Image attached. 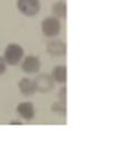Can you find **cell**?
Instances as JSON below:
<instances>
[{"label":"cell","mask_w":133,"mask_h":148,"mask_svg":"<svg viewBox=\"0 0 133 148\" xmlns=\"http://www.w3.org/2000/svg\"><path fill=\"white\" fill-rule=\"evenodd\" d=\"M40 66H41V62H40L38 57H36V56H27L24 59L22 60L21 69L22 71H24L26 74L32 75L39 71Z\"/></svg>","instance_id":"5"},{"label":"cell","mask_w":133,"mask_h":148,"mask_svg":"<svg viewBox=\"0 0 133 148\" xmlns=\"http://www.w3.org/2000/svg\"><path fill=\"white\" fill-rule=\"evenodd\" d=\"M10 125H21V123H18L17 120H15V121H11Z\"/></svg>","instance_id":"14"},{"label":"cell","mask_w":133,"mask_h":148,"mask_svg":"<svg viewBox=\"0 0 133 148\" xmlns=\"http://www.w3.org/2000/svg\"><path fill=\"white\" fill-rule=\"evenodd\" d=\"M7 70V62L3 57H0V75L5 74Z\"/></svg>","instance_id":"13"},{"label":"cell","mask_w":133,"mask_h":148,"mask_svg":"<svg viewBox=\"0 0 133 148\" xmlns=\"http://www.w3.org/2000/svg\"><path fill=\"white\" fill-rule=\"evenodd\" d=\"M33 82L36 85L37 91H40V92H49L53 89V86H54V82L52 79L51 75H39Z\"/></svg>","instance_id":"4"},{"label":"cell","mask_w":133,"mask_h":148,"mask_svg":"<svg viewBox=\"0 0 133 148\" xmlns=\"http://www.w3.org/2000/svg\"><path fill=\"white\" fill-rule=\"evenodd\" d=\"M61 23L58 18L53 17H47L41 22V31L43 35L48 38L57 37L61 32Z\"/></svg>","instance_id":"2"},{"label":"cell","mask_w":133,"mask_h":148,"mask_svg":"<svg viewBox=\"0 0 133 148\" xmlns=\"http://www.w3.org/2000/svg\"><path fill=\"white\" fill-rule=\"evenodd\" d=\"M17 7L22 15L27 17H35L41 9L40 0H18Z\"/></svg>","instance_id":"3"},{"label":"cell","mask_w":133,"mask_h":148,"mask_svg":"<svg viewBox=\"0 0 133 148\" xmlns=\"http://www.w3.org/2000/svg\"><path fill=\"white\" fill-rule=\"evenodd\" d=\"M51 109L56 114H59V115H62V116L66 115V104H62L60 101L59 103H54V104L52 105Z\"/></svg>","instance_id":"11"},{"label":"cell","mask_w":133,"mask_h":148,"mask_svg":"<svg viewBox=\"0 0 133 148\" xmlns=\"http://www.w3.org/2000/svg\"><path fill=\"white\" fill-rule=\"evenodd\" d=\"M23 55H24V51H23V48H22L20 45L9 44L6 47L3 58L6 60L7 65L16 66V65H18L22 60Z\"/></svg>","instance_id":"1"},{"label":"cell","mask_w":133,"mask_h":148,"mask_svg":"<svg viewBox=\"0 0 133 148\" xmlns=\"http://www.w3.org/2000/svg\"><path fill=\"white\" fill-rule=\"evenodd\" d=\"M51 77L54 82H58L63 85L66 82V68L63 65H59L56 66L52 70Z\"/></svg>","instance_id":"9"},{"label":"cell","mask_w":133,"mask_h":148,"mask_svg":"<svg viewBox=\"0 0 133 148\" xmlns=\"http://www.w3.org/2000/svg\"><path fill=\"white\" fill-rule=\"evenodd\" d=\"M52 14L56 18H64L66 15V5L64 1H58L52 7Z\"/></svg>","instance_id":"10"},{"label":"cell","mask_w":133,"mask_h":148,"mask_svg":"<svg viewBox=\"0 0 133 148\" xmlns=\"http://www.w3.org/2000/svg\"><path fill=\"white\" fill-rule=\"evenodd\" d=\"M17 112L26 120H31L35 117V107L30 101H24L20 103L17 106Z\"/></svg>","instance_id":"7"},{"label":"cell","mask_w":133,"mask_h":148,"mask_svg":"<svg viewBox=\"0 0 133 148\" xmlns=\"http://www.w3.org/2000/svg\"><path fill=\"white\" fill-rule=\"evenodd\" d=\"M18 87H19L20 92L26 97L32 96L37 91L35 82L31 80V79H28V78H22L21 80L19 82V84H18Z\"/></svg>","instance_id":"8"},{"label":"cell","mask_w":133,"mask_h":148,"mask_svg":"<svg viewBox=\"0 0 133 148\" xmlns=\"http://www.w3.org/2000/svg\"><path fill=\"white\" fill-rule=\"evenodd\" d=\"M58 98H59L60 103H62V104H66V87H64V86L60 89Z\"/></svg>","instance_id":"12"},{"label":"cell","mask_w":133,"mask_h":148,"mask_svg":"<svg viewBox=\"0 0 133 148\" xmlns=\"http://www.w3.org/2000/svg\"><path fill=\"white\" fill-rule=\"evenodd\" d=\"M47 51L52 57H63L66 52V46L61 40H52L47 45Z\"/></svg>","instance_id":"6"}]
</instances>
